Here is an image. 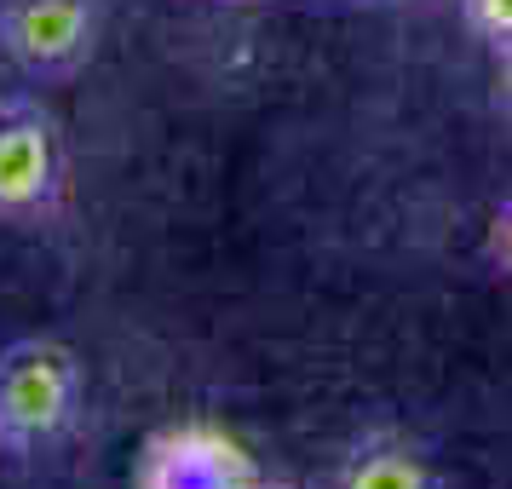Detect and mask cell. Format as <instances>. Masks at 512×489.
Wrapping results in <instances>:
<instances>
[{
	"mask_svg": "<svg viewBox=\"0 0 512 489\" xmlns=\"http://www.w3.org/2000/svg\"><path fill=\"white\" fill-rule=\"evenodd\" d=\"M87 409V363L58 334H18L0 346V461H41Z\"/></svg>",
	"mask_w": 512,
	"mask_h": 489,
	"instance_id": "6da1fadb",
	"label": "cell"
},
{
	"mask_svg": "<svg viewBox=\"0 0 512 489\" xmlns=\"http://www.w3.org/2000/svg\"><path fill=\"white\" fill-rule=\"evenodd\" d=\"M70 150L41 93H0V225L41 231L64 213Z\"/></svg>",
	"mask_w": 512,
	"mask_h": 489,
	"instance_id": "7a4b0ae2",
	"label": "cell"
},
{
	"mask_svg": "<svg viewBox=\"0 0 512 489\" xmlns=\"http://www.w3.org/2000/svg\"><path fill=\"white\" fill-rule=\"evenodd\" d=\"M104 0H0V58L29 87H64L98 58Z\"/></svg>",
	"mask_w": 512,
	"mask_h": 489,
	"instance_id": "3957f363",
	"label": "cell"
},
{
	"mask_svg": "<svg viewBox=\"0 0 512 489\" xmlns=\"http://www.w3.org/2000/svg\"><path fill=\"white\" fill-rule=\"evenodd\" d=\"M259 472L242 461V449L202 426H173L150 438L139 461V489H248Z\"/></svg>",
	"mask_w": 512,
	"mask_h": 489,
	"instance_id": "277c9868",
	"label": "cell"
},
{
	"mask_svg": "<svg viewBox=\"0 0 512 489\" xmlns=\"http://www.w3.org/2000/svg\"><path fill=\"white\" fill-rule=\"evenodd\" d=\"M328 489H443L438 461L397 426H369L346 443Z\"/></svg>",
	"mask_w": 512,
	"mask_h": 489,
	"instance_id": "5b68a950",
	"label": "cell"
},
{
	"mask_svg": "<svg viewBox=\"0 0 512 489\" xmlns=\"http://www.w3.org/2000/svg\"><path fill=\"white\" fill-rule=\"evenodd\" d=\"M461 24L472 29V41H484L489 52L512 47V0H461Z\"/></svg>",
	"mask_w": 512,
	"mask_h": 489,
	"instance_id": "8992f818",
	"label": "cell"
},
{
	"mask_svg": "<svg viewBox=\"0 0 512 489\" xmlns=\"http://www.w3.org/2000/svg\"><path fill=\"white\" fill-rule=\"evenodd\" d=\"M484 259L501 271V277H512V196L495 208V219H489V236H484Z\"/></svg>",
	"mask_w": 512,
	"mask_h": 489,
	"instance_id": "52a82bcc",
	"label": "cell"
},
{
	"mask_svg": "<svg viewBox=\"0 0 512 489\" xmlns=\"http://www.w3.org/2000/svg\"><path fill=\"white\" fill-rule=\"evenodd\" d=\"M495 93H501V104L512 110V47L495 52Z\"/></svg>",
	"mask_w": 512,
	"mask_h": 489,
	"instance_id": "ba28073f",
	"label": "cell"
},
{
	"mask_svg": "<svg viewBox=\"0 0 512 489\" xmlns=\"http://www.w3.org/2000/svg\"><path fill=\"white\" fill-rule=\"evenodd\" d=\"M248 489H294V484H282V478H254Z\"/></svg>",
	"mask_w": 512,
	"mask_h": 489,
	"instance_id": "9c48e42d",
	"label": "cell"
},
{
	"mask_svg": "<svg viewBox=\"0 0 512 489\" xmlns=\"http://www.w3.org/2000/svg\"><path fill=\"white\" fill-rule=\"evenodd\" d=\"M219 6H265V0H219Z\"/></svg>",
	"mask_w": 512,
	"mask_h": 489,
	"instance_id": "30bf717a",
	"label": "cell"
}]
</instances>
